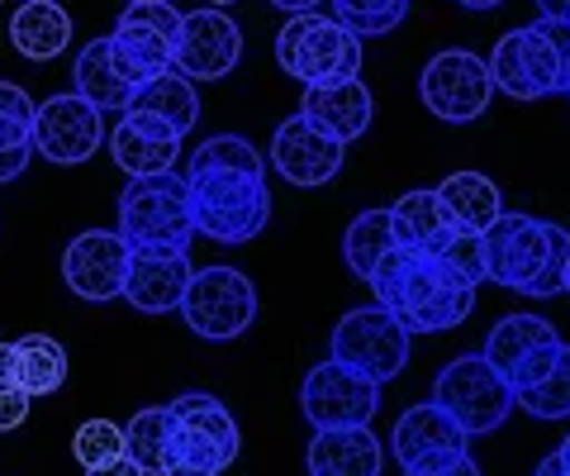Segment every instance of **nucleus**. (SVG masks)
<instances>
[{
	"label": "nucleus",
	"mask_w": 570,
	"mask_h": 476,
	"mask_svg": "<svg viewBox=\"0 0 570 476\" xmlns=\"http://www.w3.org/2000/svg\"><path fill=\"white\" fill-rule=\"evenodd\" d=\"M186 191L195 234L214 243H247L272 224V191H266L262 153L238 134H214L190 153Z\"/></svg>",
	"instance_id": "f257e3e1"
},
{
	"label": "nucleus",
	"mask_w": 570,
	"mask_h": 476,
	"mask_svg": "<svg viewBox=\"0 0 570 476\" xmlns=\"http://www.w3.org/2000/svg\"><path fill=\"white\" fill-rule=\"evenodd\" d=\"M376 291V305L395 314L404 333H442L456 329L475 305V286L456 276L448 262L423 249H395L366 281Z\"/></svg>",
	"instance_id": "f03ea898"
},
{
	"label": "nucleus",
	"mask_w": 570,
	"mask_h": 476,
	"mask_svg": "<svg viewBox=\"0 0 570 476\" xmlns=\"http://www.w3.org/2000/svg\"><path fill=\"white\" fill-rule=\"evenodd\" d=\"M485 276L509 291H523L532 301H551L566 286L570 234L561 224H547L538 215H499L485 234Z\"/></svg>",
	"instance_id": "7ed1b4c3"
},
{
	"label": "nucleus",
	"mask_w": 570,
	"mask_h": 476,
	"mask_svg": "<svg viewBox=\"0 0 570 476\" xmlns=\"http://www.w3.org/2000/svg\"><path fill=\"white\" fill-rule=\"evenodd\" d=\"M490 81L509 100H542L570 86V20L513 29L490 52Z\"/></svg>",
	"instance_id": "20e7f679"
},
{
	"label": "nucleus",
	"mask_w": 570,
	"mask_h": 476,
	"mask_svg": "<svg viewBox=\"0 0 570 476\" xmlns=\"http://www.w3.org/2000/svg\"><path fill=\"white\" fill-rule=\"evenodd\" d=\"M119 239L129 253H190L195 215L181 172L129 176L119 196Z\"/></svg>",
	"instance_id": "39448f33"
},
{
	"label": "nucleus",
	"mask_w": 570,
	"mask_h": 476,
	"mask_svg": "<svg viewBox=\"0 0 570 476\" xmlns=\"http://www.w3.org/2000/svg\"><path fill=\"white\" fill-rule=\"evenodd\" d=\"M171 438L163 453V476H219L238 463V425L228 405L209 391H186L171 400Z\"/></svg>",
	"instance_id": "423d86ee"
},
{
	"label": "nucleus",
	"mask_w": 570,
	"mask_h": 476,
	"mask_svg": "<svg viewBox=\"0 0 570 476\" xmlns=\"http://www.w3.org/2000/svg\"><path fill=\"white\" fill-rule=\"evenodd\" d=\"M276 62L285 77L299 86H324V81H347L362 77V39L343 29L333 14H291L276 33Z\"/></svg>",
	"instance_id": "0eeeda50"
},
{
	"label": "nucleus",
	"mask_w": 570,
	"mask_h": 476,
	"mask_svg": "<svg viewBox=\"0 0 570 476\" xmlns=\"http://www.w3.org/2000/svg\"><path fill=\"white\" fill-rule=\"evenodd\" d=\"M433 405L448 410L471 438L494 434L513 415V386L485 362V352H461L433 381Z\"/></svg>",
	"instance_id": "6e6552de"
},
{
	"label": "nucleus",
	"mask_w": 570,
	"mask_h": 476,
	"mask_svg": "<svg viewBox=\"0 0 570 476\" xmlns=\"http://www.w3.org/2000/svg\"><path fill=\"white\" fill-rule=\"evenodd\" d=\"M419 96L442 125H475L494 100L490 62L471 48H442L438 58H428V67H423Z\"/></svg>",
	"instance_id": "1a4fd4ad"
},
{
	"label": "nucleus",
	"mask_w": 570,
	"mask_h": 476,
	"mask_svg": "<svg viewBox=\"0 0 570 476\" xmlns=\"http://www.w3.org/2000/svg\"><path fill=\"white\" fill-rule=\"evenodd\" d=\"M181 314L190 333H200L209 343H228L238 333L253 329L257 320V286L238 268H200L186 286Z\"/></svg>",
	"instance_id": "9d476101"
},
{
	"label": "nucleus",
	"mask_w": 570,
	"mask_h": 476,
	"mask_svg": "<svg viewBox=\"0 0 570 476\" xmlns=\"http://www.w3.org/2000/svg\"><path fill=\"white\" fill-rule=\"evenodd\" d=\"M409 339H414V333H404L395 324V314H385L381 305H362V310H347L343 320L333 324L328 352H333V362H343L352 372L385 386L390 377L404 372Z\"/></svg>",
	"instance_id": "9b49d317"
},
{
	"label": "nucleus",
	"mask_w": 570,
	"mask_h": 476,
	"mask_svg": "<svg viewBox=\"0 0 570 476\" xmlns=\"http://www.w3.org/2000/svg\"><path fill=\"white\" fill-rule=\"evenodd\" d=\"M176 29H181V10L171 6H129L119 10L115 29L105 33L115 52V67L134 81V91L142 81L171 72V43H176Z\"/></svg>",
	"instance_id": "f8f14e48"
},
{
	"label": "nucleus",
	"mask_w": 570,
	"mask_h": 476,
	"mask_svg": "<svg viewBox=\"0 0 570 476\" xmlns=\"http://www.w3.org/2000/svg\"><path fill=\"white\" fill-rule=\"evenodd\" d=\"M299 410L314 429H362L381 410V381L328 358L309 367L305 386H299Z\"/></svg>",
	"instance_id": "ddd939ff"
},
{
	"label": "nucleus",
	"mask_w": 570,
	"mask_h": 476,
	"mask_svg": "<svg viewBox=\"0 0 570 476\" xmlns=\"http://www.w3.org/2000/svg\"><path fill=\"white\" fill-rule=\"evenodd\" d=\"M243 58V33L224 10H181L171 43V72L186 81H224Z\"/></svg>",
	"instance_id": "4468645a"
},
{
	"label": "nucleus",
	"mask_w": 570,
	"mask_h": 476,
	"mask_svg": "<svg viewBox=\"0 0 570 476\" xmlns=\"http://www.w3.org/2000/svg\"><path fill=\"white\" fill-rule=\"evenodd\" d=\"M105 144V119L91 100H81L77 91L48 96L39 110H33V148H39L48 163L58 167H77L91 163Z\"/></svg>",
	"instance_id": "2eb2a0df"
},
{
	"label": "nucleus",
	"mask_w": 570,
	"mask_h": 476,
	"mask_svg": "<svg viewBox=\"0 0 570 476\" xmlns=\"http://www.w3.org/2000/svg\"><path fill=\"white\" fill-rule=\"evenodd\" d=\"M129 243L119 239V229H86L67 243L62 253V281L71 295L91 305H105V301H119L124 295V276H129Z\"/></svg>",
	"instance_id": "dca6fc26"
},
{
	"label": "nucleus",
	"mask_w": 570,
	"mask_h": 476,
	"mask_svg": "<svg viewBox=\"0 0 570 476\" xmlns=\"http://www.w3.org/2000/svg\"><path fill=\"white\" fill-rule=\"evenodd\" d=\"M343 157H347V148L337 144V138H328V134H318L309 119H285V125L276 129V138H272V163L285 182L291 186H324V182H333L337 172H343Z\"/></svg>",
	"instance_id": "f3484780"
},
{
	"label": "nucleus",
	"mask_w": 570,
	"mask_h": 476,
	"mask_svg": "<svg viewBox=\"0 0 570 476\" xmlns=\"http://www.w3.org/2000/svg\"><path fill=\"white\" fill-rule=\"evenodd\" d=\"M371 115H376V100H371L362 77L305 86V96H299V119H309L318 134L337 138L343 148L371 129Z\"/></svg>",
	"instance_id": "a211bd4d"
},
{
	"label": "nucleus",
	"mask_w": 570,
	"mask_h": 476,
	"mask_svg": "<svg viewBox=\"0 0 570 476\" xmlns=\"http://www.w3.org/2000/svg\"><path fill=\"white\" fill-rule=\"evenodd\" d=\"M190 276V253H134L129 276H124V301L138 314H171L181 310Z\"/></svg>",
	"instance_id": "6ab92c4d"
},
{
	"label": "nucleus",
	"mask_w": 570,
	"mask_h": 476,
	"mask_svg": "<svg viewBox=\"0 0 570 476\" xmlns=\"http://www.w3.org/2000/svg\"><path fill=\"white\" fill-rule=\"evenodd\" d=\"M466 444H471V434L448 410H438L433 400L409 405L395 419V429H390V453H395L400 467H414L433 453H466Z\"/></svg>",
	"instance_id": "aec40b11"
},
{
	"label": "nucleus",
	"mask_w": 570,
	"mask_h": 476,
	"mask_svg": "<svg viewBox=\"0 0 570 476\" xmlns=\"http://www.w3.org/2000/svg\"><path fill=\"white\" fill-rule=\"evenodd\" d=\"M309 476H381L385 448L381 438L362 429H318L305 453Z\"/></svg>",
	"instance_id": "412c9836"
},
{
	"label": "nucleus",
	"mask_w": 570,
	"mask_h": 476,
	"mask_svg": "<svg viewBox=\"0 0 570 476\" xmlns=\"http://www.w3.org/2000/svg\"><path fill=\"white\" fill-rule=\"evenodd\" d=\"M10 43L29 62H52L71 43V14L58 0H20L10 14Z\"/></svg>",
	"instance_id": "4be33fe9"
},
{
	"label": "nucleus",
	"mask_w": 570,
	"mask_h": 476,
	"mask_svg": "<svg viewBox=\"0 0 570 476\" xmlns=\"http://www.w3.org/2000/svg\"><path fill=\"white\" fill-rule=\"evenodd\" d=\"M71 86H77L81 100H91L96 110H129L134 100V81L115 67V52H110V39H91L77 62H71Z\"/></svg>",
	"instance_id": "5701e85b"
},
{
	"label": "nucleus",
	"mask_w": 570,
	"mask_h": 476,
	"mask_svg": "<svg viewBox=\"0 0 570 476\" xmlns=\"http://www.w3.org/2000/svg\"><path fill=\"white\" fill-rule=\"evenodd\" d=\"M129 110L157 119V125H167L176 138H186L195 129V119H200V96H195V81H186L181 72H163V77L138 86Z\"/></svg>",
	"instance_id": "b1692460"
},
{
	"label": "nucleus",
	"mask_w": 570,
	"mask_h": 476,
	"mask_svg": "<svg viewBox=\"0 0 570 476\" xmlns=\"http://www.w3.org/2000/svg\"><path fill=\"white\" fill-rule=\"evenodd\" d=\"M438 201L448 205L452 224L475 229V234H485V229L504 215V196H499V186L485 172H452L448 182L438 186Z\"/></svg>",
	"instance_id": "393cba45"
},
{
	"label": "nucleus",
	"mask_w": 570,
	"mask_h": 476,
	"mask_svg": "<svg viewBox=\"0 0 570 476\" xmlns=\"http://www.w3.org/2000/svg\"><path fill=\"white\" fill-rule=\"evenodd\" d=\"M547 343H561V333L551 329V320H542V314H504V320L490 329V339L480 352H485V362L499 377H509L528 352H538Z\"/></svg>",
	"instance_id": "a878e982"
},
{
	"label": "nucleus",
	"mask_w": 570,
	"mask_h": 476,
	"mask_svg": "<svg viewBox=\"0 0 570 476\" xmlns=\"http://www.w3.org/2000/svg\"><path fill=\"white\" fill-rule=\"evenodd\" d=\"M110 157H115V167L129 176L176 172V163H181V138H157V134H142L119 119L110 134Z\"/></svg>",
	"instance_id": "bb28decb"
},
{
	"label": "nucleus",
	"mask_w": 570,
	"mask_h": 476,
	"mask_svg": "<svg viewBox=\"0 0 570 476\" xmlns=\"http://www.w3.org/2000/svg\"><path fill=\"white\" fill-rule=\"evenodd\" d=\"M395 224H390V210H362L352 224H347V239H343V262L356 281H371V272L385 262V253H395Z\"/></svg>",
	"instance_id": "cd10ccee"
},
{
	"label": "nucleus",
	"mask_w": 570,
	"mask_h": 476,
	"mask_svg": "<svg viewBox=\"0 0 570 476\" xmlns=\"http://www.w3.org/2000/svg\"><path fill=\"white\" fill-rule=\"evenodd\" d=\"M390 224H395L400 249H433V239L452 224V215L438 201V191H409V196L390 205Z\"/></svg>",
	"instance_id": "c85d7f7f"
},
{
	"label": "nucleus",
	"mask_w": 570,
	"mask_h": 476,
	"mask_svg": "<svg viewBox=\"0 0 570 476\" xmlns=\"http://www.w3.org/2000/svg\"><path fill=\"white\" fill-rule=\"evenodd\" d=\"M20 391L33 400V396H58L62 381H67V348L48 333H24L20 343Z\"/></svg>",
	"instance_id": "c756f323"
},
{
	"label": "nucleus",
	"mask_w": 570,
	"mask_h": 476,
	"mask_svg": "<svg viewBox=\"0 0 570 476\" xmlns=\"http://www.w3.org/2000/svg\"><path fill=\"white\" fill-rule=\"evenodd\" d=\"M171 405H148V410H138L129 425H124V457H129L134 467L142 472H163V453H167V438H171Z\"/></svg>",
	"instance_id": "7c9ffc66"
},
{
	"label": "nucleus",
	"mask_w": 570,
	"mask_h": 476,
	"mask_svg": "<svg viewBox=\"0 0 570 476\" xmlns=\"http://www.w3.org/2000/svg\"><path fill=\"white\" fill-rule=\"evenodd\" d=\"M519 410H528L532 419H570V343H561V358L557 367L528 391L513 396Z\"/></svg>",
	"instance_id": "2f4dec72"
},
{
	"label": "nucleus",
	"mask_w": 570,
	"mask_h": 476,
	"mask_svg": "<svg viewBox=\"0 0 570 476\" xmlns=\"http://www.w3.org/2000/svg\"><path fill=\"white\" fill-rule=\"evenodd\" d=\"M409 14V0H333V20L352 29L356 39H381V33L400 29Z\"/></svg>",
	"instance_id": "473e14b6"
},
{
	"label": "nucleus",
	"mask_w": 570,
	"mask_h": 476,
	"mask_svg": "<svg viewBox=\"0 0 570 476\" xmlns=\"http://www.w3.org/2000/svg\"><path fill=\"white\" fill-rule=\"evenodd\" d=\"M423 253H433L442 258L456 276H466L471 286H480V281H490L485 276V243H480L475 229H461V224H448L442 234L433 239V249H423Z\"/></svg>",
	"instance_id": "72a5a7b5"
},
{
	"label": "nucleus",
	"mask_w": 570,
	"mask_h": 476,
	"mask_svg": "<svg viewBox=\"0 0 570 476\" xmlns=\"http://www.w3.org/2000/svg\"><path fill=\"white\" fill-rule=\"evenodd\" d=\"M33 110H39V105L29 100L24 86L0 81V153L33 148Z\"/></svg>",
	"instance_id": "f704fd0d"
},
{
	"label": "nucleus",
	"mask_w": 570,
	"mask_h": 476,
	"mask_svg": "<svg viewBox=\"0 0 570 476\" xmlns=\"http://www.w3.org/2000/svg\"><path fill=\"white\" fill-rule=\"evenodd\" d=\"M71 457L81 467L115 463V457H124V425H115V419H86L77 438H71Z\"/></svg>",
	"instance_id": "c9c22d12"
},
{
	"label": "nucleus",
	"mask_w": 570,
	"mask_h": 476,
	"mask_svg": "<svg viewBox=\"0 0 570 476\" xmlns=\"http://www.w3.org/2000/svg\"><path fill=\"white\" fill-rule=\"evenodd\" d=\"M557 358H561V343H547V348H538V352H528V358L504 377V381L513 386V396L528 391V386H538V381L551 372V367H557Z\"/></svg>",
	"instance_id": "e433bc0d"
},
{
	"label": "nucleus",
	"mask_w": 570,
	"mask_h": 476,
	"mask_svg": "<svg viewBox=\"0 0 570 476\" xmlns=\"http://www.w3.org/2000/svg\"><path fill=\"white\" fill-rule=\"evenodd\" d=\"M404 476H480V467L471 453H433L423 463L404 467Z\"/></svg>",
	"instance_id": "4c0bfd02"
},
{
	"label": "nucleus",
	"mask_w": 570,
	"mask_h": 476,
	"mask_svg": "<svg viewBox=\"0 0 570 476\" xmlns=\"http://www.w3.org/2000/svg\"><path fill=\"white\" fill-rule=\"evenodd\" d=\"M29 419V396L20 386H0V434H14Z\"/></svg>",
	"instance_id": "58836bf2"
},
{
	"label": "nucleus",
	"mask_w": 570,
	"mask_h": 476,
	"mask_svg": "<svg viewBox=\"0 0 570 476\" xmlns=\"http://www.w3.org/2000/svg\"><path fill=\"white\" fill-rule=\"evenodd\" d=\"M29 157H33V148H14V153H0V186L6 182H14L24 167H29Z\"/></svg>",
	"instance_id": "ea45409f"
},
{
	"label": "nucleus",
	"mask_w": 570,
	"mask_h": 476,
	"mask_svg": "<svg viewBox=\"0 0 570 476\" xmlns=\"http://www.w3.org/2000/svg\"><path fill=\"white\" fill-rule=\"evenodd\" d=\"M0 386H20V352H14V343H0Z\"/></svg>",
	"instance_id": "a19ab883"
},
{
	"label": "nucleus",
	"mask_w": 570,
	"mask_h": 476,
	"mask_svg": "<svg viewBox=\"0 0 570 476\" xmlns=\"http://www.w3.org/2000/svg\"><path fill=\"white\" fill-rule=\"evenodd\" d=\"M86 476H148V472L134 467L129 457H115V463H105V467H86Z\"/></svg>",
	"instance_id": "79ce46f5"
},
{
	"label": "nucleus",
	"mask_w": 570,
	"mask_h": 476,
	"mask_svg": "<svg viewBox=\"0 0 570 476\" xmlns=\"http://www.w3.org/2000/svg\"><path fill=\"white\" fill-rule=\"evenodd\" d=\"M538 476H570V453H551V457H542V467H538Z\"/></svg>",
	"instance_id": "37998d69"
},
{
	"label": "nucleus",
	"mask_w": 570,
	"mask_h": 476,
	"mask_svg": "<svg viewBox=\"0 0 570 476\" xmlns=\"http://www.w3.org/2000/svg\"><path fill=\"white\" fill-rule=\"evenodd\" d=\"M538 20H570V0H538Z\"/></svg>",
	"instance_id": "c03bdc74"
},
{
	"label": "nucleus",
	"mask_w": 570,
	"mask_h": 476,
	"mask_svg": "<svg viewBox=\"0 0 570 476\" xmlns=\"http://www.w3.org/2000/svg\"><path fill=\"white\" fill-rule=\"evenodd\" d=\"M276 10H291V14H305V10H318L324 0H272Z\"/></svg>",
	"instance_id": "a18cd8bd"
},
{
	"label": "nucleus",
	"mask_w": 570,
	"mask_h": 476,
	"mask_svg": "<svg viewBox=\"0 0 570 476\" xmlns=\"http://www.w3.org/2000/svg\"><path fill=\"white\" fill-rule=\"evenodd\" d=\"M456 6H461V10H499L504 0H456Z\"/></svg>",
	"instance_id": "49530a36"
},
{
	"label": "nucleus",
	"mask_w": 570,
	"mask_h": 476,
	"mask_svg": "<svg viewBox=\"0 0 570 476\" xmlns=\"http://www.w3.org/2000/svg\"><path fill=\"white\" fill-rule=\"evenodd\" d=\"M124 6H167V0H124Z\"/></svg>",
	"instance_id": "de8ad7c7"
},
{
	"label": "nucleus",
	"mask_w": 570,
	"mask_h": 476,
	"mask_svg": "<svg viewBox=\"0 0 570 476\" xmlns=\"http://www.w3.org/2000/svg\"><path fill=\"white\" fill-rule=\"evenodd\" d=\"M205 6H214V10H219V6H238V0H205Z\"/></svg>",
	"instance_id": "09e8293b"
},
{
	"label": "nucleus",
	"mask_w": 570,
	"mask_h": 476,
	"mask_svg": "<svg viewBox=\"0 0 570 476\" xmlns=\"http://www.w3.org/2000/svg\"><path fill=\"white\" fill-rule=\"evenodd\" d=\"M561 291H566V295H570V262H566V286H561Z\"/></svg>",
	"instance_id": "8fccbe9b"
},
{
	"label": "nucleus",
	"mask_w": 570,
	"mask_h": 476,
	"mask_svg": "<svg viewBox=\"0 0 570 476\" xmlns=\"http://www.w3.org/2000/svg\"><path fill=\"white\" fill-rule=\"evenodd\" d=\"M561 453H570V434H566V438H561Z\"/></svg>",
	"instance_id": "3c124183"
},
{
	"label": "nucleus",
	"mask_w": 570,
	"mask_h": 476,
	"mask_svg": "<svg viewBox=\"0 0 570 476\" xmlns=\"http://www.w3.org/2000/svg\"><path fill=\"white\" fill-rule=\"evenodd\" d=\"M566 96H570V86H566Z\"/></svg>",
	"instance_id": "603ef678"
}]
</instances>
